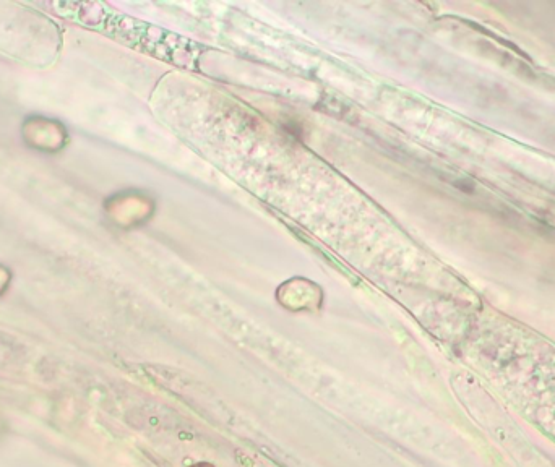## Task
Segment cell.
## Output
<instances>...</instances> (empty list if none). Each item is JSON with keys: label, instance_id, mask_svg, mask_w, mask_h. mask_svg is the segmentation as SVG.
<instances>
[]
</instances>
